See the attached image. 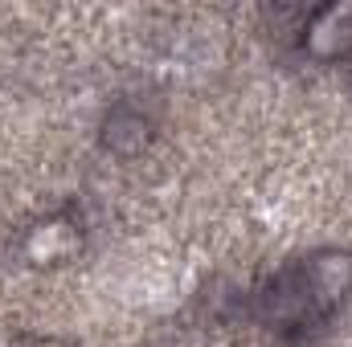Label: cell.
Segmentation results:
<instances>
[{
	"instance_id": "277c9868",
	"label": "cell",
	"mask_w": 352,
	"mask_h": 347,
	"mask_svg": "<svg viewBox=\"0 0 352 347\" xmlns=\"http://www.w3.org/2000/svg\"><path fill=\"white\" fill-rule=\"evenodd\" d=\"M123 135H131V143H135V147H144V139H148L144 119H135V115H115V119L107 123V147H115V152H119V139H123Z\"/></svg>"
},
{
	"instance_id": "5b68a950",
	"label": "cell",
	"mask_w": 352,
	"mask_h": 347,
	"mask_svg": "<svg viewBox=\"0 0 352 347\" xmlns=\"http://www.w3.org/2000/svg\"><path fill=\"white\" fill-rule=\"evenodd\" d=\"M29 347H62V344H29Z\"/></svg>"
},
{
	"instance_id": "3957f363",
	"label": "cell",
	"mask_w": 352,
	"mask_h": 347,
	"mask_svg": "<svg viewBox=\"0 0 352 347\" xmlns=\"http://www.w3.org/2000/svg\"><path fill=\"white\" fill-rule=\"evenodd\" d=\"M307 286L316 298L324 302H336L344 290L352 286V261L344 254H324V258L311 261V274H307Z\"/></svg>"
},
{
	"instance_id": "7a4b0ae2",
	"label": "cell",
	"mask_w": 352,
	"mask_h": 347,
	"mask_svg": "<svg viewBox=\"0 0 352 347\" xmlns=\"http://www.w3.org/2000/svg\"><path fill=\"white\" fill-rule=\"evenodd\" d=\"M74 250H78V237H74V229L66 221H45L25 241V254H29L33 265H58V261L70 258Z\"/></svg>"
},
{
	"instance_id": "6da1fadb",
	"label": "cell",
	"mask_w": 352,
	"mask_h": 347,
	"mask_svg": "<svg viewBox=\"0 0 352 347\" xmlns=\"http://www.w3.org/2000/svg\"><path fill=\"white\" fill-rule=\"evenodd\" d=\"M352 41V4H332L320 8L307 25V49L316 58H336Z\"/></svg>"
}]
</instances>
